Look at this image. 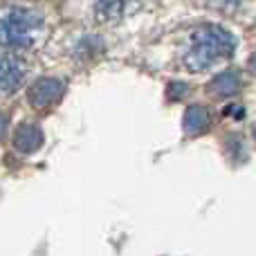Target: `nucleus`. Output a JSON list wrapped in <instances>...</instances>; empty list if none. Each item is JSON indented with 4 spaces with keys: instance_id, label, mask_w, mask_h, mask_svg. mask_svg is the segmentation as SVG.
Listing matches in <instances>:
<instances>
[{
    "instance_id": "1",
    "label": "nucleus",
    "mask_w": 256,
    "mask_h": 256,
    "mask_svg": "<svg viewBox=\"0 0 256 256\" xmlns=\"http://www.w3.org/2000/svg\"><path fill=\"white\" fill-rule=\"evenodd\" d=\"M236 50V38L220 25H202L191 36L189 50L184 52V68L191 72H202L220 58L232 56Z\"/></svg>"
},
{
    "instance_id": "2",
    "label": "nucleus",
    "mask_w": 256,
    "mask_h": 256,
    "mask_svg": "<svg viewBox=\"0 0 256 256\" xmlns=\"http://www.w3.org/2000/svg\"><path fill=\"white\" fill-rule=\"evenodd\" d=\"M43 16L30 9H12L0 16V43L7 48H30L43 32Z\"/></svg>"
},
{
    "instance_id": "3",
    "label": "nucleus",
    "mask_w": 256,
    "mask_h": 256,
    "mask_svg": "<svg viewBox=\"0 0 256 256\" xmlns=\"http://www.w3.org/2000/svg\"><path fill=\"white\" fill-rule=\"evenodd\" d=\"M63 90H66V84L61 79H38L34 86L30 88V104L38 110L43 108H50L63 97Z\"/></svg>"
},
{
    "instance_id": "4",
    "label": "nucleus",
    "mask_w": 256,
    "mask_h": 256,
    "mask_svg": "<svg viewBox=\"0 0 256 256\" xmlns=\"http://www.w3.org/2000/svg\"><path fill=\"white\" fill-rule=\"evenodd\" d=\"M25 68L20 58L12 54H0V94H9L22 84Z\"/></svg>"
},
{
    "instance_id": "5",
    "label": "nucleus",
    "mask_w": 256,
    "mask_h": 256,
    "mask_svg": "<svg viewBox=\"0 0 256 256\" xmlns=\"http://www.w3.org/2000/svg\"><path fill=\"white\" fill-rule=\"evenodd\" d=\"M14 146L20 153H36L43 146V130L36 124H20L14 132Z\"/></svg>"
},
{
    "instance_id": "6",
    "label": "nucleus",
    "mask_w": 256,
    "mask_h": 256,
    "mask_svg": "<svg viewBox=\"0 0 256 256\" xmlns=\"http://www.w3.org/2000/svg\"><path fill=\"white\" fill-rule=\"evenodd\" d=\"M212 126V112L204 106H189L184 112V130L189 135H202Z\"/></svg>"
},
{
    "instance_id": "7",
    "label": "nucleus",
    "mask_w": 256,
    "mask_h": 256,
    "mask_svg": "<svg viewBox=\"0 0 256 256\" xmlns=\"http://www.w3.org/2000/svg\"><path fill=\"white\" fill-rule=\"evenodd\" d=\"M240 90V74L236 70L220 72L216 79L209 84V92L216 97H234Z\"/></svg>"
},
{
    "instance_id": "8",
    "label": "nucleus",
    "mask_w": 256,
    "mask_h": 256,
    "mask_svg": "<svg viewBox=\"0 0 256 256\" xmlns=\"http://www.w3.org/2000/svg\"><path fill=\"white\" fill-rule=\"evenodd\" d=\"M132 0H97V16L102 20H120Z\"/></svg>"
},
{
    "instance_id": "9",
    "label": "nucleus",
    "mask_w": 256,
    "mask_h": 256,
    "mask_svg": "<svg viewBox=\"0 0 256 256\" xmlns=\"http://www.w3.org/2000/svg\"><path fill=\"white\" fill-rule=\"evenodd\" d=\"M186 92L184 84H171L168 86V99H180V94Z\"/></svg>"
},
{
    "instance_id": "10",
    "label": "nucleus",
    "mask_w": 256,
    "mask_h": 256,
    "mask_svg": "<svg viewBox=\"0 0 256 256\" xmlns=\"http://www.w3.org/2000/svg\"><path fill=\"white\" fill-rule=\"evenodd\" d=\"M204 2L214 9H227V7H234L238 0H204Z\"/></svg>"
},
{
    "instance_id": "11",
    "label": "nucleus",
    "mask_w": 256,
    "mask_h": 256,
    "mask_svg": "<svg viewBox=\"0 0 256 256\" xmlns=\"http://www.w3.org/2000/svg\"><path fill=\"white\" fill-rule=\"evenodd\" d=\"M4 132H7V115L0 110V140L4 137Z\"/></svg>"
},
{
    "instance_id": "12",
    "label": "nucleus",
    "mask_w": 256,
    "mask_h": 256,
    "mask_svg": "<svg viewBox=\"0 0 256 256\" xmlns=\"http://www.w3.org/2000/svg\"><path fill=\"white\" fill-rule=\"evenodd\" d=\"M248 66H250V72H252V74H256V52L252 54V56H250V63H248Z\"/></svg>"
},
{
    "instance_id": "13",
    "label": "nucleus",
    "mask_w": 256,
    "mask_h": 256,
    "mask_svg": "<svg viewBox=\"0 0 256 256\" xmlns=\"http://www.w3.org/2000/svg\"><path fill=\"white\" fill-rule=\"evenodd\" d=\"M252 132H254V140H256V124H254V128H252Z\"/></svg>"
}]
</instances>
